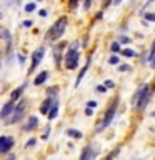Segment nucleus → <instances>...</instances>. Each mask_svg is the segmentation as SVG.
I'll return each instance as SVG.
<instances>
[{
  "label": "nucleus",
  "instance_id": "obj_1",
  "mask_svg": "<svg viewBox=\"0 0 155 160\" xmlns=\"http://www.w3.org/2000/svg\"><path fill=\"white\" fill-rule=\"evenodd\" d=\"M65 28H67V17H62L50 27V30L47 32V35H45V40H48V42H57V40L62 38V35L65 33Z\"/></svg>",
  "mask_w": 155,
  "mask_h": 160
},
{
  "label": "nucleus",
  "instance_id": "obj_2",
  "mask_svg": "<svg viewBox=\"0 0 155 160\" xmlns=\"http://www.w3.org/2000/svg\"><path fill=\"white\" fill-rule=\"evenodd\" d=\"M117 105H118V98H115L113 102L110 103V107L107 108V112H105L103 118H102V122L97 125V130H95L97 133H100L102 130H105L110 123H112V120H113V117H115V112H117Z\"/></svg>",
  "mask_w": 155,
  "mask_h": 160
},
{
  "label": "nucleus",
  "instance_id": "obj_3",
  "mask_svg": "<svg viewBox=\"0 0 155 160\" xmlns=\"http://www.w3.org/2000/svg\"><path fill=\"white\" fill-rule=\"evenodd\" d=\"M150 98H152L150 87H148V83H143L142 88H140L138 93H137V110H145V108H147Z\"/></svg>",
  "mask_w": 155,
  "mask_h": 160
},
{
  "label": "nucleus",
  "instance_id": "obj_4",
  "mask_svg": "<svg viewBox=\"0 0 155 160\" xmlns=\"http://www.w3.org/2000/svg\"><path fill=\"white\" fill-rule=\"evenodd\" d=\"M78 60H80V53L77 48H68L65 53V67L68 70H75L78 67Z\"/></svg>",
  "mask_w": 155,
  "mask_h": 160
},
{
  "label": "nucleus",
  "instance_id": "obj_5",
  "mask_svg": "<svg viewBox=\"0 0 155 160\" xmlns=\"http://www.w3.org/2000/svg\"><path fill=\"white\" fill-rule=\"evenodd\" d=\"M27 103H28V102H27V98L20 100L17 107H13V117L10 118V120H8L7 123H17L18 120L22 118V117H23V113H25V108H27Z\"/></svg>",
  "mask_w": 155,
  "mask_h": 160
},
{
  "label": "nucleus",
  "instance_id": "obj_6",
  "mask_svg": "<svg viewBox=\"0 0 155 160\" xmlns=\"http://www.w3.org/2000/svg\"><path fill=\"white\" fill-rule=\"evenodd\" d=\"M43 55H45V48H43V47L37 48V50L33 52V55H32V65H30V68H28V75H32L33 70L40 65V62H42V58H43Z\"/></svg>",
  "mask_w": 155,
  "mask_h": 160
},
{
  "label": "nucleus",
  "instance_id": "obj_7",
  "mask_svg": "<svg viewBox=\"0 0 155 160\" xmlns=\"http://www.w3.org/2000/svg\"><path fill=\"white\" fill-rule=\"evenodd\" d=\"M15 140L12 137H7V135H2L0 137V153H8V150L13 147Z\"/></svg>",
  "mask_w": 155,
  "mask_h": 160
},
{
  "label": "nucleus",
  "instance_id": "obj_8",
  "mask_svg": "<svg viewBox=\"0 0 155 160\" xmlns=\"http://www.w3.org/2000/svg\"><path fill=\"white\" fill-rule=\"evenodd\" d=\"M65 47V42H58L53 47V58H55V65L60 68V57H62V50Z\"/></svg>",
  "mask_w": 155,
  "mask_h": 160
},
{
  "label": "nucleus",
  "instance_id": "obj_9",
  "mask_svg": "<svg viewBox=\"0 0 155 160\" xmlns=\"http://www.w3.org/2000/svg\"><path fill=\"white\" fill-rule=\"evenodd\" d=\"M90 65H92V57H88L87 58V63L82 67V70H80V73H78V77H77V80H75V87H78L80 85V82L83 80V77H85V73L88 72V68H90Z\"/></svg>",
  "mask_w": 155,
  "mask_h": 160
},
{
  "label": "nucleus",
  "instance_id": "obj_10",
  "mask_svg": "<svg viewBox=\"0 0 155 160\" xmlns=\"http://www.w3.org/2000/svg\"><path fill=\"white\" fill-rule=\"evenodd\" d=\"M95 155H97V150H93L90 145H87L83 150H82V155H80V160H93Z\"/></svg>",
  "mask_w": 155,
  "mask_h": 160
},
{
  "label": "nucleus",
  "instance_id": "obj_11",
  "mask_svg": "<svg viewBox=\"0 0 155 160\" xmlns=\"http://www.w3.org/2000/svg\"><path fill=\"white\" fill-rule=\"evenodd\" d=\"M13 107H15L13 102H7V103H5L2 107V110H0V118H7L8 115H12L13 113Z\"/></svg>",
  "mask_w": 155,
  "mask_h": 160
},
{
  "label": "nucleus",
  "instance_id": "obj_12",
  "mask_svg": "<svg viewBox=\"0 0 155 160\" xmlns=\"http://www.w3.org/2000/svg\"><path fill=\"white\" fill-rule=\"evenodd\" d=\"M37 125H38V118L35 117V115H32V117H28L27 123L23 125V130L25 132H32V130L37 128Z\"/></svg>",
  "mask_w": 155,
  "mask_h": 160
},
{
  "label": "nucleus",
  "instance_id": "obj_13",
  "mask_svg": "<svg viewBox=\"0 0 155 160\" xmlns=\"http://www.w3.org/2000/svg\"><path fill=\"white\" fill-rule=\"evenodd\" d=\"M55 102H57V98H48V97H47V100H45V102L42 103V107H40V112L47 115V113H48V110L53 107V103H55Z\"/></svg>",
  "mask_w": 155,
  "mask_h": 160
},
{
  "label": "nucleus",
  "instance_id": "obj_14",
  "mask_svg": "<svg viewBox=\"0 0 155 160\" xmlns=\"http://www.w3.org/2000/svg\"><path fill=\"white\" fill-rule=\"evenodd\" d=\"M47 78H48V72H47V70H43V72H40V73L37 75V77H35L33 83H35V85H42Z\"/></svg>",
  "mask_w": 155,
  "mask_h": 160
},
{
  "label": "nucleus",
  "instance_id": "obj_15",
  "mask_svg": "<svg viewBox=\"0 0 155 160\" xmlns=\"http://www.w3.org/2000/svg\"><path fill=\"white\" fill-rule=\"evenodd\" d=\"M25 85H27V83L20 85V87H17V88L13 90V92H12V97H10V98H12L10 102H13V100H18V98H20V95H22V93H23V90H25Z\"/></svg>",
  "mask_w": 155,
  "mask_h": 160
},
{
  "label": "nucleus",
  "instance_id": "obj_16",
  "mask_svg": "<svg viewBox=\"0 0 155 160\" xmlns=\"http://www.w3.org/2000/svg\"><path fill=\"white\" fill-rule=\"evenodd\" d=\"M57 113H58V100L53 103V107L48 110V113H47V118H48V120H53L55 117H57Z\"/></svg>",
  "mask_w": 155,
  "mask_h": 160
},
{
  "label": "nucleus",
  "instance_id": "obj_17",
  "mask_svg": "<svg viewBox=\"0 0 155 160\" xmlns=\"http://www.w3.org/2000/svg\"><path fill=\"white\" fill-rule=\"evenodd\" d=\"M67 135L68 137H72V138H82V132H80V130H75V128H68L67 130Z\"/></svg>",
  "mask_w": 155,
  "mask_h": 160
},
{
  "label": "nucleus",
  "instance_id": "obj_18",
  "mask_svg": "<svg viewBox=\"0 0 155 160\" xmlns=\"http://www.w3.org/2000/svg\"><path fill=\"white\" fill-rule=\"evenodd\" d=\"M0 37L5 38V40H7V42L10 43V38H12V35H10V32H8L7 28H0Z\"/></svg>",
  "mask_w": 155,
  "mask_h": 160
},
{
  "label": "nucleus",
  "instance_id": "obj_19",
  "mask_svg": "<svg viewBox=\"0 0 155 160\" xmlns=\"http://www.w3.org/2000/svg\"><path fill=\"white\" fill-rule=\"evenodd\" d=\"M57 92H58V87H57V85H53V87H48V88H47V95H48V98L55 97V95H57Z\"/></svg>",
  "mask_w": 155,
  "mask_h": 160
},
{
  "label": "nucleus",
  "instance_id": "obj_20",
  "mask_svg": "<svg viewBox=\"0 0 155 160\" xmlns=\"http://www.w3.org/2000/svg\"><path fill=\"white\" fill-rule=\"evenodd\" d=\"M35 8H37V3H33V2H30V3H27V5H25V12H27V13L33 12Z\"/></svg>",
  "mask_w": 155,
  "mask_h": 160
},
{
  "label": "nucleus",
  "instance_id": "obj_21",
  "mask_svg": "<svg viewBox=\"0 0 155 160\" xmlns=\"http://www.w3.org/2000/svg\"><path fill=\"white\" fill-rule=\"evenodd\" d=\"M122 55H123V57H135V52H133L132 48H123L122 50Z\"/></svg>",
  "mask_w": 155,
  "mask_h": 160
},
{
  "label": "nucleus",
  "instance_id": "obj_22",
  "mask_svg": "<svg viewBox=\"0 0 155 160\" xmlns=\"http://www.w3.org/2000/svg\"><path fill=\"white\" fill-rule=\"evenodd\" d=\"M143 17L147 18L148 22H153V20H155V13H153V12H145V13H143Z\"/></svg>",
  "mask_w": 155,
  "mask_h": 160
},
{
  "label": "nucleus",
  "instance_id": "obj_23",
  "mask_svg": "<svg viewBox=\"0 0 155 160\" xmlns=\"http://www.w3.org/2000/svg\"><path fill=\"white\" fill-rule=\"evenodd\" d=\"M33 145H37V138H30L28 142L25 143V147H27V148H32Z\"/></svg>",
  "mask_w": 155,
  "mask_h": 160
},
{
  "label": "nucleus",
  "instance_id": "obj_24",
  "mask_svg": "<svg viewBox=\"0 0 155 160\" xmlns=\"http://www.w3.org/2000/svg\"><path fill=\"white\" fill-rule=\"evenodd\" d=\"M108 63L110 65H117L118 63V57H117V55H112V57L108 58Z\"/></svg>",
  "mask_w": 155,
  "mask_h": 160
},
{
  "label": "nucleus",
  "instance_id": "obj_25",
  "mask_svg": "<svg viewBox=\"0 0 155 160\" xmlns=\"http://www.w3.org/2000/svg\"><path fill=\"white\" fill-rule=\"evenodd\" d=\"M148 63L153 65V47H150V52H148Z\"/></svg>",
  "mask_w": 155,
  "mask_h": 160
},
{
  "label": "nucleus",
  "instance_id": "obj_26",
  "mask_svg": "<svg viewBox=\"0 0 155 160\" xmlns=\"http://www.w3.org/2000/svg\"><path fill=\"white\" fill-rule=\"evenodd\" d=\"M112 52H120V43L118 42H113L112 43Z\"/></svg>",
  "mask_w": 155,
  "mask_h": 160
},
{
  "label": "nucleus",
  "instance_id": "obj_27",
  "mask_svg": "<svg viewBox=\"0 0 155 160\" xmlns=\"http://www.w3.org/2000/svg\"><path fill=\"white\" fill-rule=\"evenodd\" d=\"M118 70H120V72H127V70H130V65L123 63V65H120V67H118Z\"/></svg>",
  "mask_w": 155,
  "mask_h": 160
},
{
  "label": "nucleus",
  "instance_id": "obj_28",
  "mask_svg": "<svg viewBox=\"0 0 155 160\" xmlns=\"http://www.w3.org/2000/svg\"><path fill=\"white\" fill-rule=\"evenodd\" d=\"M95 90H97L98 93H105V92H107V88H105L103 85H97V88H95Z\"/></svg>",
  "mask_w": 155,
  "mask_h": 160
},
{
  "label": "nucleus",
  "instance_id": "obj_29",
  "mask_svg": "<svg viewBox=\"0 0 155 160\" xmlns=\"http://www.w3.org/2000/svg\"><path fill=\"white\" fill-rule=\"evenodd\" d=\"M93 107H97V102H95V100H90V102L87 103V108H92L93 110Z\"/></svg>",
  "mask_w": 155,
  "mask_h": 160
},
{
  "label": "nucleus",
  "instance_id": "obj_30",
  "mask_svg": "<svg viewBox=\"0 0 155 160\" xmlns=\"http://www.w3.org/2000/svg\"><path fill=\"white\" fill-rule=\"evenodd\" d=\"M113 85H115V83L112 82V80H107V82H105V85H103V87H105V88H112Z\"/></svg>",
  "mask_w": 155,
  "mask_h": 160
},
{
  "label": "nucleus",
  "instance_id": "obj_31",
  "mask_svg": "<svg viewBox=\"0 0 155 160\" xmlns=\"http://www.w3.org/2000/svg\"><path fill=\"white\" fill-rule=\"evenodd\" d=\"M120 42H122V43H130L132 40H130L128 37H122V38H120Z\"/></svg>",
  "mask_w": 155,
  "mask_h": 160
},
{
  "label": "nucleus",
  "instance_id": "obj_32",
  "mask_svg": "<svg viewBox=\"0 0 155 160\" xmlns=\"http://www.w3.org/2000/svg\"><path fill=\"white\" fill-rule=\"evenodd\" d=\"M50 137V127L45 128V133H43V138H48Z\"/></svg>",
  "mask_w": 155,
  "mask_h": 160
},
{
  "label": "nucleus",
  "instance_id": "obj_33",
  "mask_svg": "<svg viewBox=\"0 0 155 160\" xmlns=\"http://www.w3.org/2000/svg\"><path fill=\"white\" fill-rule=\"evenodd\" d=\"M85 115H88V117H90V115H93V110L92 108H85Z\"/></svg>",
  "mask_w": 155,
  "mask_h": 160
},
{
  "label": "nucleus",
  "instance_id": "obj_34",
  "mask_svg": "<svg viewBox=\"0 0 155 160\" xmlns=\"http://www.w3.org/2000/svg\"><path fill=\"white\" fill-rule=\"evenodd\" d=\"M22 25H23V27H27V28H28L30 25H32V22H30V20H25V22H23Z\"/></svg>",
  "mask_w": 155,
  "mask_h": 160
},
{
  "label": "nucleus",
  "instance_id": "obj_35",
  "mask_svg": "<svg viewBox=\"0 0 155 160\" xmlns=\"http://www.w3.org/2000/svg\"><path fill=\"white\" fill-rule=\"evenodd\" d=\"M5 160H15V155L13 153H8V157L5 158Z\"/></svg>",
  "mask_w": 155,
  "mask_h": 160
},
{
  "label": "nucleus",
  "instance_id": "obj_36",
  "mask_svg": "<svg viewBox=\"0 0 155 160\" xmlns=\"http://www.w3.org/2000/svg\"><path fill=\"white\" fill-rule=\"evenodd\" d=\"M18 62H20V63L25 62V57H23V55H18Z\"/></svg>",
  "mask_w": 155,
  "mask_h": 160
},
{
  "label": "nucleus",
  "instance_id": "obj_37",
  "mask_svg": "<svg viewBox=\"0 0 155 160\" xmlns=\"http://www.w3.org/2000/svg\"><path fill=\"white\" fill-rule=\"evenodd\" d=\"M40 17H47V10H40Z\"/></svg>",
  "mask_w": 155,
  "mask_h": 160
},
{
  "label": "nucleus",
  "instance_id": "obj_38",
  "mask_svg": "<svg viewBox=\"0 0 155 160\" xmlns=\"http://www.w3.org/2000/svg\"><path fill=\"white\" fill-rule=\"evenodd\" d=\"M90 5H92V2H90V0H88V2H85V3H83V7H85V8H88Z\"/></svg>",
  "mask_w": 155,
  "mask_h": 160
},
{
  "label": "nucleus",
  "instance_id": "obj_39",
  "mask_svg": "<svg viewBox=\"0 0 155 160\" xmlns=\"http://www.w3.org/2000/svg\"><path fill=\"white\" fill-rule=\"evenodd\" d=\"M2 18H3V13H2V12H0V20H2Z\"/></svg>",
  "mask_w": 155,
  "mask_h": 160
},
{
  "label": "nucleus",
  "instance_id": "obj_40",
  "mask_svg": "<svg viewBox=\"0 0 155 160\" xmlns=\"http://www.w3.org/2000/svg\"><path fill=\"white\" fill-rule=\"evenodd\" d=\"M135 160H140V158H135Z\"/></svg>",
  "mask_w": 155,
  "mask_h": 160
}]
</instances>
